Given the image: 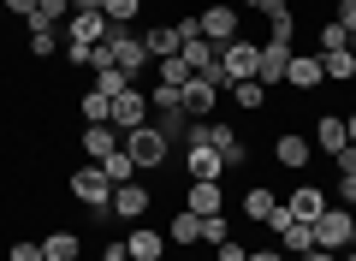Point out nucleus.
<instances>
[{"label":"nucleus","instance_id":"obj_1","mask_svg":"<svg viewBox=\"0 0 356 261\" xmlns=\"http://www.w3.org/2000/svg\"><path fill=\"white\" fill-rule=\"evenodd\" d=\"M72 196L83 202V208H95V214H107V202H113V178L102 173V161H83L72 173Z\"/></svg>","mask_w":356,"mask_h":261},{"label":"nucleus","instance_id":"obj_2","mask_svg":"<svg viewBox=\"0 0 356 261\" xmlns=\"http://www.w3.org/2000/svg\"><path fill=\"white\" fill-rule=\"evenodd\" d=\"M309 226H315V249L344 255V249H350V226H356V214L344 208V202H332V208L321 214V220H309Z\"/></svg>","mask_w":356,"mask_h":261},{"label":"nucleus","instance_id":"obj_3","mask_svg":"<svg viewBox=\"0 0 356 261\" xmlns=\"http://www.w3.org/2000/svg\"><path fill=\"white\" fill-rule=\"evenodd\" d=\"M125 155L143 166V173H154V166H166V155H172V143L154 131V125H143V131H125Z\"/></svg>","mask_w":356,"mask_h":261},{"label":"nucleus","instance_id":"obj_4","mask_svg":"<svg viewBox=\"0 0 356 261\" xmlns=\"http://www.w3.org/2000/svg\"><path fill=\"white\" fill-rule=\"evenodd\" d=\"M107 48H113V65L131 77V84H137V72L149 65V48H143V36H131L125 24H107Z\"/></svg>","mask_w":356,"mask_h":261},{"label":"nucleus","instance_id":"obj_5","mask_svg":"<svg viewBox=\"0 0 356 261\" xmlns=\"http://www.w3.org/2000/svg\"><path fill=\"white\" fill-rule=\"evenodd\" d=\"M196 18H202V36L214 42V54L238 42V6H226V0H220V6H202Z\"/></svg>","mask_w":356,"mask_h":261},{"label":"nucleus","instance_id":"obj_6","mask_svg":"<svg viewBox=\"0 0 356 261\" xmlns=\"http://www.w3.org/2000/svg\"><path fill=\"white\" fill-rule=\"evenodd\" d=\"M220 65H226V77H232V84H250V77H255V65H261V42L238 36L232 48H220Z\"/></svg>","mask_w":356,"mask_h":261},{"label":"nucleus","instance_id":"obj_7","mask_svg":"<svg viewBox=\"0 0 356 261\" xmlns=\"http://www.w3.org/2000/svg\"><path fill=\"white\" fill-rule=\"evenodd\" d=\"M107 119H113V131H143V125L154 119V113H149V95L131 84L125 95H113V113H107Z\"/></svg>","mask_w":356,"mask_h":261},{"label":"nucleus","instance_id":"obj_8","mask_svg":"<svg viewBox=\"0 0 356 261\" xmlns=\"http://www.w3.org/2000/svg\"><path fill=\"white\" fill-rule=\"evenodd\" d=\"M149 208H154V190L149 184H137V178H131V184H113V202H107L113 220H143Z\"/></svg>","mask_w":356,"mask_h":261},{"label":"nucleus","instance_id":"obj_9","mask_svg":"<svg viewBox=\"0 0 356 261\" xmlns=\"http://www.w3.org/2000/svg\"><path fill=\"white\" fill-rule=\"evenodd\" d=\"M273 161H280L285 173H303V166L315 161V143H309L303 131H280V137H273Z\"/></svg>","mask_w":356,"mask_h":261},{"label":"nucleus","instance_id":"obj_10","mask_svg":"<svg viewBox=\"0 0 356 261\" xmlns=\"http://www.w3.org/2000/svg\"><path fill=\"white\" fill-rule=\"evenodd\" d=\"M65 42H83V48L107 42V13H102V6H89V13H72V18H65Z\"/></svg>","mask_w":356,"mask_h":261},{"label":"nucleus","instance_id":"obj_11","mask_svg":"<svg viewBox=\"0 0 356 261\" xmlns=\"http://www.w3.org/2000/svg\"><path fill=\"white\" fill-rule=\"evenodd\" d=\"M184 208L191 214H226V184H220V178H191Z\"/></svg>","mask_w":356,"mask_h":261},{"label":"nucleus","instance_id":"obj_12","mask_svg":"<svg viewBox=\"0 0 356 261\" xmlns=\"http://www.w3.org/2000/svg\"><path fill=\"white\" fill-rule=\"evenodd\" d=\"M285 84L297 89V95H315L327 77H321V54H291V65H285Z\"/></svg>","mask_w":356,"mask_h":261},{"label":"nucleus","instance_id":"obj_13","mask_svg":"<svg viewBox=\"0 0 356 261\" xmlns=\"http://www.w3.org/2000/svg\"><path fill=\"white\" fill-rule=\"evenodd\" d=\"M285 208H291L297 220H321V214H327L332 202H327V190H321V184H309V178H303V184H291V196H285Z\"/></svg>","mask_w":356,"mask_h":261},{"label":"nucleus","instance_id":"obj_14","mask_svg":"<svg viewBox=\"0 0 356 261\" xmlns=\"http://www.w3.org/2000/svg\"><path fill=\"white\" fill-rule=\"evenodd\" d=\"M178 101H184V119H208V113L220 107V89L208 84V77H191V84H184V95H178Z\"/></svg>","mask_w":356,"mask_h":261},{"label":"nucleus","instance_id":"obj_15","mask_svg":"<svg viewBox=\"0 0 356 261\" xmlns=\"http://www.w3.org/2000/svg\"><path fill=\"white\" fill-rule=\"evenodd\" d=\"M184 178H226V161H220V149H208V143H191V149H184Z\"/></svg>","mask_w":356,"mask_h":261},{"label":"nucleus","instance_id":"obj_16","mask_svg":"<svg viewBox=\"0 0 356 261\" xmlns=\"http://www.w3.org/2000/svg\"><path fill=\"white\" fill-rule=\"evenodd\" d=\"M285 65H291V42H261V65H255V84H285Z\"/></svg>","mask_w":356,"mask_h":261},{"label":"nucleus","instance_id":"obj_17","mask_svg":"<svg viewBox=\"0 0 356 261\" xmlns=\"http://www.w3.org/2000/svg\"><path fill=\"white\" fill-rule=\"evenodd\" d=\"M309 143H315V149L332 161V155H339L344 143H350V131H344V119H339V113H321V119H315V137H309Z\"/></svg>","mask_w":356,"mask_h":261},{"label":"nucleus","instance_id":"obj_18","mask_svg":"<svg viewBox=\"0 0 356 261\" xmlns=\"http://www.w3.org/2000/svg\"><path fill=\"white\" fill-rule=\"evenodd\" d=\"M125 249H131V261H161L166 255V232H154V226H131Z\"/></svg>","mask_w":356,"mask_h":261},{"label":"nucleus","instance_id":"obj_19","mask_svg":"<svg viewBox=\"0 0 356 261\" xmlns=\"http://www.w3.org/2000/svg\"><path fill=\"white\" fill-rule=\"evenodd\" d=\"M119 143H125V131H113V125H83V161H107Z\"/></svg>","mask_w":356,"mask_h":261},{"label":"nucleus","instance_id":"obj_20","mask_svg":"<svg viewBox=\"0 0 356 261\" xmlns=\"http://www.w3.org/2000/svg\"><path fill=\"white\" fill-rule=\"evenodd\" d=\"M166 232V244H178V249H191V244H202V214H191V208H178L172 220L161 226Z\"/></svg>","mask_w":356,"mask_h":261},{"label":"nucleus","instance_id":"obj_21","mask_svg":"<svg viewBox=\"0 0 356 261\" xmlns=\"http://www.w3.org/2000/svg\"><path fill=\"white\" fill-rule=\"evenodd\" d=\"M238 208H243V220H250V226H267V214L280 208V196H273L267 184H250V190H243V202H238Z\"/></svg>","mask_w":356,"mask_h":261},{"label":"nucleus","instance_id":"obj_22","mask_svg":"<svg viewBox=\"0 0 356 261\" xmlns=\"http://www.w3.org/2000/svg\"><path fill=\"white\" fill-rule=\"evenodd\" d=\"M143 48H149V60H172L184 42H178V24H154V30H143Z\"/></svg>","mask_w":356,"mask_h":261},{"label":"nucleus","instance_id":"obj_23","mask_svg":"<svg viewBox=\"0 0 356 261\" xmlns=\"http://www.w3.org/2000/svg\"><path fill=\"white\" fill-rule=\"evenodd\" d=\"M83 255V237L77 232H48L42 237V261H77Z\"/></svg>","mask_w":356,"mask_h":261},{"label":"nucleus","instance_id":"obj_24","mask_svg":"<svg viewBox=\"0 0 356 261\" xmlns=\"http://www.w3.org/2000/svg\"><path fill=\"white\" fill-rule=\"evenodd\" d=\"M280 249H285V255H309V249H315V226H309V220H291V226L280 232Z\"/></svg>","mask_w":356,"mask_h":261},{"label":"nucleus","instance_id":"obj_25","mask_svg":"<svg viewBox=\"0 0 356 261\" xmlns=\"http://www.w3.org/2000/svg\"><path fill=\"white\" fill-rule=\"evenodd\" d=\"M178 60L191 65V72H208V65H214L220 54H214V42H208V36H191L184 48H178Z\"/></svg>","mask_w":356,"mask_h":261},{"label":"nucleus","instance_id":"obj_26","mask_svg":"<svg viewBox=\"0 0 356 261\" xmlns=\"http://www.w3.org/2000/svg\"><path fill=\"white\" fill-rule=\"evenodd\" d=\"M321 77H327V84H350L356 77V54L344 48V54H321Z\"/></svg>","mask_w":356,"mask_h":261},{"label":"nucleus","instance_id":"obj_27","mask_svg":"<svg viewBox=\"0 0 356 261\" xmlns=\"http://www.w3.org/2000/svg\"><path fill=\"white\" fill-rule=\"evenodd\" d=\"M77 6L72 0H36V18H30V24H48V30H65V18H72Z\"/></svg>","mask_w":356,"mask_h":261},{"label":"nucleus","instance_id":"obj_28","mask_svg":"<svg viewBox=\"0 0 356 261\" xmlns=\"http://www.w3.org/2000/svg\"><path fill=\"white\" fill-rule=\"evenodd\" d=\"M77 113H83V125H113L107 113H113V101L102 95V89H83V101H77Z\"/></svg>","mask_w":356,"mask_h":261},{"label":"nucleus","instance_id":"obj_29","mask_svg":"<svg viewBox=\"0 0 356 261\" xmlns=\"http://www.w3.org/2000/svg\"><path fill=\"white\" fill-rule=\"evenodd\" d=\"M232 101H238V113H261L267 107V84H232Z\"/></svg>","mask_w":356,"mask_h":261},{"label":"nucleus","instance_id":"obj_30","mask_svg":"<svg viewBox=\"0 0 356 261\" xmlns=\"http://www.w3.org/2000/svg\"><path fill=\"white\" fill-rule=\"evenodd\" d=\"M267 42H297V13H291V6L267 13Z\"/></svg>","mask_w":356,"mask_h":261},{"label":"nucleus","instance_id":"obj_31","mask_svg":"<svg viewBox=\"0 0 356 261\" xmlns=\"http://www.w3.org/2000/svg\"><path fill=\"white\" fill-rule=\"evenodd\" d=\"M154 72H161V84H172L178 89V95H184V84H191V65H184V60H178V54H172V60H154Z\"/></svg>","mask_w":356,"mask_h":261},{"label":"nucleus","instance_id":"obj_32","mask_svg":"<svg viewBox=\"0 0 356 261\" xmlns=\"http://www.w3.org/2000/svg\"><path fill=\"white\" fill-rule=\"evenodd\" d=\"M24 36H30V54H36V60H48V54L60 48V36H65V30H48V24H30Z\"/></svg>","mask_w":356,"mask_h":261},{"label":"nucleus","instance_id":"obj_33","mask_svg":"<svg viewBox=\"0 0 356 261\" xmlns=\"http://www.w3.org/2000/svg\"><path fill=\"white\" fill-rule=\"evenodd\" d=\"M102 173L113 178V184H131V173H137V161H131V155H125V143H119V149H113V155H107V161H102Z\"/></svg>","mask_w":356,"mask_h":261},{"label":"nucleus","instance_id":"obj_34","mask_svg":"<svg viewBox=\"0 0 356 261\" xmlns=\"http://www.w3.org/2000/svg\"><path fill=\"white\" fill-rule=\"evenodd\" d=\"M149 113H154V119H161V113H184L178 89H172V84H154V89H149Z\"/></svg>","mask_w":356,"mask_h":261},{"label":"nucleus","instance_id":"obj_35","mask_svg":"<svg viewBox=\"0 0 356 261\" xmlns=\"http://www.w3.org/2000/svg\"><path fill=\"white\" fill-rule=\"evenodd\" d=\"M350 48V30L339 24V18H327V24H321V54H344Z\"/></svg>","mask_w":356,"mask_h":261},{"label":"nucleus","instance_id":"obj_36","mask_svg":"<svg viewBox=\"0 0 356 261\" xmlns=\"http://www.w3.org/2000/svg\"><path fill=\"white\" fill-rule=\"evenodd\" d=\"M89 89H102V95L113 101V95H125V89H131V77L119 72V65H107V72H95V84H89Z\"/></svg>","mask_w":356,"mask_h":261},{"label":"nucleus","instance_id":"obj_37","mask_svg":"<svg viewBox=\"0 0 356 261\" xmlns=\"http://www.w3.org/2000/svg\"><path fill=\"white\" fill-rule=\"evenodd\" d=\"M102 13H107V24H125L131 30V18L143 13V0H102Z\"/></svg>","mask_w":356,"mask_h":261},{"label":"nucleus","instance_id":"obj_38","mask_svg":"<svg viewBox=\"0 0 356 261\" xmlns=\"http://www.w3.org/2000/svg\"><path fill=\"white\" fill-rule=\"evenodd\" d=\"M232 237V226H226V214H202V244L214 249V244H226Z\"/></svg>","mask_w":356,"mask_h":261},{"label":"nucleus","instance_id":"obj_39","mask_svg":"<svg viewBox=\"0 0 356 261\" xmlns=\"http://www.w3.org/2000/svg\"><path fill=\"white\" fill-rule=\"evenodd\" d=\"M214 261H250V244H238V237H226V244H214Z\"/></svg>","mask_w":356,"mask_h":261},{"label":"nucleus","instance_id":"obj_40","mask_svg":"<svg viewBox=\"0 0 356 261\" xmlns=\"http://www.w3.org/2000/svg\"><path fill=\"white\" fill-rule=\"evenodd\" d=\"M332 166H339V178H356V143H344V149L332 155Z\"/></svg>","mask_w":356,"mask_h":261},{"label":"nucleus","instance_id":"obj_41","mask_svg":"<svg viewBox=\"0 0 356 261\" xmlns=\"http://www.w3.org/2000/svg\"><path fill=\"white\" fill-rule=\"evenodd\" d=\"M6 261H42V244H30V237H18V244L6 249Z\"/></svg>","mask_w":356,"mask_h":261},{"label":"nucleus","instance_id":"obj_42","mask_svg":"<svg viewBox=\"0 0 356 261\" xmlns=\"http://www.w3.org/2000/svg\"><path fill=\"white\" fill-rule=\"evenodd\" d=\"M332 18H339V24L356 36V0H339V6H332Z\"/></svg>","mask_w":356,"mask_h":261},{"label":"nucleus","instance_id":"obj_43","mask_svg":"<svg viewBox=\"0 0 356 261\" xmlns=\"http://www.w3.org/2000/svg\"><path fill=\"white\" fill-rule=\"evenodd\" d=\"M0 6H6V13H18V18H24V24H30V18H36V0H0Z\"/></svg>","mask_w":356,"mask_h":261},{"label":"nucleus","instance_id":"obj_44","mask_svg":"<svg viewBox=\"0 0 356 261\" xmlns=\"http://www.w3.org/2000/svg\"><path fill=\"white\" fill-rule=\"evenodd\" d=\"M102 261H131V249H125V237H113V244L102 249Z\"/></svg>","mask_w":356,"mask_h":261},{"label":"nucleus","instance_id":"obj_45","mask_svg":"<svg viewBox=\"0 0 356 261\" xmlns=\"http://www.w3.org/2000/svg\"><path fill=\"white\" fill-rule=\"evenodd\" d=\"M238 6H255V13H280V6H291V0H238Z\"/></svg>","mask_w":356,"mask_h":261},{"label":"nucleus","instance_id":"obj_46","mask_svg":"<svg viewBox=\"0 0 356 261\" xmlns=\"http://www.w3.org/2000/svg\"><path fill=\"white\" fill-rule=\"evenodd\" d=\"M250 261H285V249H273V244H261V249H250Z\"/></svg>","mask_w":356,"mask_h":261},{"label":"nucleus","instance_id":"obj_47","mask_svg":"<svg viewBox=\"0 0 356 261\" xmlns=\"http://www.w3.org/2000/svg\"><path fill=\"white\" fill-rule=\"evenodd\" d=\"M303 261H339V255H332V249H309Z\"/></svg>","mask_w":356,"mask_h":261},{"label":"nucleus","instance_id":"obj_48","mask_svg":"<svg viewBox=\"0 0 356 261\" xmlns=\"http://www.w3.org/2000/svg\"><path fill=\"white\" fill-rule=\"evenodd\" d=\"M344 131H350V143H356V113H344Z\"/></svg>","mask_w":356,"mask_h":261},{"label":"nucleus","instance_id":"obj_49","mask_svg":"<svg viewBox=\"0 0 356 261\" xmlns=\"http://www.w3.org/2000/svg\"><path fill=\"white\" fill-rule=\"evenodd\" d=\"M72 6H77V13H89V6H102V0H72Z\"/></svg>","mask_w":356,"mask_h":261},{"label":"nucleus","instance_id":"obj_50","mask_svg":"<svg viewBox=\"0 0 356 261\" xmlns=\"http://www.w3.org/2000/svg\"><path fill=\"white\" fill-rule=\"evenodd\" d=\"M339 261H356V249H344V255H339Z\"/></svg>","mask_w":356,"mask_h":261},{"label":"nucleus","instance_id":"obj_51","mask_svg":"<svg viewBox=\"0 0 356 261\" xmlns=\"http://www.w3.org/2000/svg\"><path fill=\"white\" fill-rule=\"evenodd\" d=\"M350 249H356V226H350Z\"/></svg>","mask_w":356,"mask_h":261},{"label":"nucleus","instance_id":"obj_52","mask_svg":"<svg viewBox=\"0 0 356 261\" xmlns=\"http://www.w3.org/2000/svg\"><path fill=\"white\" fill-rule=\"evenodd\" d=\"M350 54H356V36H350Z\"/></svg>","mask_w":356,"mask_h":261},{"label":"nucleus","instance_id":"obj_53","mask_svg":"<svg viewBox=\"0 0 356 261\" xmlns=\"http://www.w3.org/2000/svg\"><path fill=\"white\" fill-rule=\"evenodd\" d=\"M350 214H356V202H350Z\"/></svg>","mask_w":356,"mask_h":261}]
</instances>
